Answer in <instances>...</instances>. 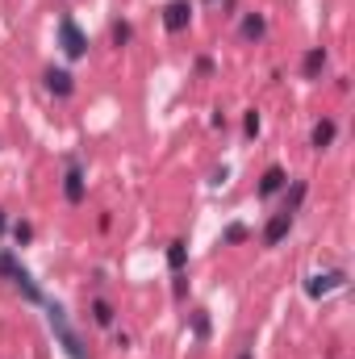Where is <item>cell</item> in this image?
Returning <instances> with one entry per match:
<instances>
[{
	"label": "cell",
	"mask_w": 355,
	"mask_h": 359,
	"mask_svg": "<svg viewBox=\"0 0 355 359\" xmlns=\"http://www.w3.org/2000/svg\"><path fill=\"white\" fill-rule=\"evenodd\" d=\"M293 217H297V213H288V209L272 213V222L264 226V247H280V243H284V234L293 230Z\"/></svg>",
	"instance_id": "obj_6"
},
{
	"label": "cell",
	"mask_w": 355,
	"mask_h": 359,
	"mask_svg": "<svg viewBox=\"0 0 355 359\" xmlns=\"http://www.w3.org/2000/svg\"><path fill=\"white\" fill-rule=\"evenodd\" d=\"M184 264H188V243H184V238L168 243V268L180 276V271H184Z\"/></svg>",
	"instance_id": "obj_13"
},
{
	"label": "cell",
	"mask_w": 355,
	"mask_h": 359,
	"mask_svg": "<svg viewBox=\"0 0 355 359\" xmlns=\"http://www.w3.org/2000/svg\"><path fill=\"white\" fill-rule=\"evenodd\" d=\"M280 188H288V172H284V168H267L264 176H260V196H276V192H280Z\"/></svg>",
	"instance_id": "obj_10"
},
{
	"label": "cell",
	"mask_w": 355,
	"mask_h": 359,
	"mask_svg": "<svg viewBox=\"0 0 355 359\" xmlns=\"http://www.w3.org/2000/svg\"><path fill=\"white\" fill-rule=\"evenodd\" d=\"M4 226H8V217H4V209H0V234H4Z\"/></svg>",
	"instance_id": "obj_21"
},
{
	"label": "cell",
	"mask_w": 355,
	"mask_h": 359,
	"mask_svg": "<svg viewBox=\"0 0 355 359\" xmlns=\"http://www.w3.org/2000/svg\"><path fill=\"white\" fill-rule=\"evenodd\" d=\"M59 46H63L67 59H84L88 55V34L76 25V17H63L59 21Z\"/></svg>",
	"instance_id": "obj_2"
},
{
	"label": "cell",
	"mask_w": 355,
	"mask_h": 359,
	"mask_svg": "<svg viewBox=\"0 0 355 359\" xmlns=\"http://www.w3.org/2000/svg\"><path fill=\"white\" fill-rule=\"evenodd\" d=\"M0 276H8V280H13L25 297H29V301H42V288L34 284V276H29V271L13 259V251H0Z\"/></svg>",
	"instance_id": "obj_3"
},
{
	"label": "cell",
	"mask_w": 355,
	"mask_h": 359,
	"mask_svg": "<svg viewBox=\"0 0 355 359\" xmlns=\"http://www.w3.org/2000/svg\"><path fill=\"white\" fill-rule=\"evenodd\" d=\"M264 34H267L264 13H247V17H243V38H247V42H260Z\"/></svg>",
	"instance_id": "obj_12"
},
{
	"label": "cell",
	"mask_w": 355,
	"mask_h": 359,
	"mask_svg": "<svg viewBox=\"0 0 355 359\" xmlns=\"http://www.w3.org/2000/svg\"><path fill=\"white\" fill-rule=\"evenodd\" d=\"M63 196H67V205H84V196H88V180H84V168H80V163L67 168V176H63Z\"/></svg>",
	"instance_id": "obj_4"
},
{
	"label": "cell",
	"mask_w": 355,
	"mask_h": 359,
	"mask_svg": "<svg viewBox=\"0 0 355 359\" xmlns=\"http://www.w3.org/2000/svg\"><path fill=\"white\" fill-rule=\"evenodd\" d=\"M247 234H251V230H247L243 222H234V226L222 234V243H226V247H234V243H247Z\"/></svg>",
	"instance_id": "obj_17"
},
{
	"label": "cell",
	"mask_w": 355,
	"mask_h": 359,
	"mask_svg": "<svg viewBox=\"0 0 355 359\" xmlns=\"http://www.w3.org/2000/svg\"><path fill=\"white\" fill-rule=\"evenodd\" d=\"M301 72H305V80H318V76L326 72V50H322V46H314V50L305 55V63H301Z\"/></svg>",
	"instance_id": "obj_11"
},
{
	"label": "cell",
	"mask_w": 355,
	"mask_h": 359,
	"mask_svg": "<svg viewBox=\"0 0 355 359\" xmlns=\"http://www.w3.org/2000/svg\"><path fill=\"white\" fill-rule=\"evenodd\" d=\"M239 359H255V351H251V347H247V351H243V355H239Z\"/></svg>",
	"instance_id": "obj_22"
},
{
	"label": "cell",
	"mask_w": 355,
	"mask_h": 359,
	"mask_svg": "<svg viewBox=\"0 0 355 359\" xmlns=\"http://www.w3.org/2000/svg\"><path fill=\"white\" fill-rule=\"evenodd\" d=\"M305 192H309V184H305V180H293V192H288L284 209H288V213H297V209H301V201H305Z\"/></svg>",
	"instance_id": "obj_15"
},
{
	"label": "cell",
	"mask_w": 355,
	"mask_h": 359,
	"mask_svg": "<svg viewBox=\"0 0 355 359\" xmlns=\"http://www.w3.org/2000/svg\"><path fill=\"white\" fill-rule=\"evenodd\" d=\"M13 238H17V247H25V243L34 238V226H29V222H17V226H13Z\"/></svg>",
	"instance_id": "obj_18"
},
{
	"label": "cell",
	"mask_w": 355,
	"mask_h": 359,
	"mask_svg": "<svg viewBox=\"0 0 355 359\" xmlns=\"http://www.w3.org/2000/svg\"><path fill=\"white\" fill-rule=\"evenodd\" d=\"M134 42V25L130 21H113V46H130Z\"/></svg>",
	"instance_id": "obj_16"
},
{
	"label": "cell",
	"mask_w": 355,
	"mask_h": 359,
	"mask_svg": "<svg viewBox=\"0 0 355 359\" xmlns=\"http://www.w3.org/2000/svg\"><path fill=\"white\" fill-rule=\"evenodd\" d=\"M188 21H192V4H188V0H172V4L163 8V29H168V34H184Z\"/></svg>",
	"instance_id": "obj_5"
},
{
	"label": "cell",
	"mask_w": 355,
	"mask_h": 359,
	"mask_svg": "<svg viewBox=\"0 0 355 359\" xmlns=\"http://www.w3.org/2000/svg\"><path fill=\"white\" fill-rule=\"evenodd\" d=\"M243 130H247V134H251V138H255V134H260V113H255V109H251V113H247V117H243Z\"/></svg>",
	"instance_id": "obj_20"
},
{
	"label": "cell",
	"mask_w": 355,
	"mask_h": 359,
	"mask_svg": "<svg viewBox=\"0 0 355 359\" xmlns=\"http://www.w3.org/2000/svg\"><path fill=\"white\" fill-rule=\"evenodd\" d=\"M192 330H196V339H209V318L205 313H192Z\"/></svg>",
	"instance_id": "obj_19"
},
{
	"label": "cell",
	"mask_w": 355,
	"mask_h": 359,
	"mask_svg": "<svg viewBox=\"0 0 355 359\" xmlns=\"http://www.w3.org/2000/svg\"><path fill=\"white\" fill-rule=\"evenodd\" d=\"M51 330L59 334V343H63V351L72 359H88V351H84V343H80V334L67 326V313L59 309V305H51Z\"/></svg>",
	"instance_id": "obj_1"
},
{
	"label": "cell",
	"mask_w": 355,
	"mask_h": 359,
	"mask_svg": "<svg viewBox=\"0 0 355 359\" xmlns=\"http://www.w3.org/2000/svg\"><path fill=\"white\" fill-rule=\"evenodd\" d=\"M335 134H339V126H335L330 117H322V121L309 130V147H314V151H326V147H335Z\"/></svg>",
	"instance_id": "obj_9"
},
{
	"label": "cell",
	"mask_w": 355,
	"mask_h": 359,
	"mask_svg": "<svg viewBox=\"0 0 355 359\" xmlns=\"http://www.w3.org/2000/svg\"><path fill=\"white\" fill-rule=\"evenodd\" d=\"M343 284V271H314L309 280H305V292L314 297V301H322L330 288H339Z\"/></svg>",
	"instance_id": "obj_8"
},
{
	"label": "cell",
	"mask_w": 355,
	"mask_h": 359,
	"mask_svg": "<svg viewBox=\"0 0 355 359\" xmlns=\"http://www.w3.org/2000/svg\"><path fill=\"white\" fill-rule=\"evenodd\" d=\"M42 80H46V92H51V96H59V100H67V96L76 92V76H72V72H63V67H46V76H42Z\"/></svg>",
	"instance_id": "obj_7"
},
{
	"label": "cell",
	"mask_w": 355,
	"mask_h": 359,
	"mask_svg": "<svg viewBox=\"0 0 355 359\" xmlns=\"http://www.w3.org/2000/svg\"><path fill=\"white\" fill-rule=\"evenodd\" d=\"M92 322H96V326H113V305H109L105 297L92 301Z\"/></svg>",
	"instance_id": "obj_14"
}]
</instances>
